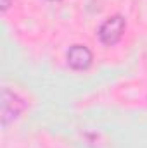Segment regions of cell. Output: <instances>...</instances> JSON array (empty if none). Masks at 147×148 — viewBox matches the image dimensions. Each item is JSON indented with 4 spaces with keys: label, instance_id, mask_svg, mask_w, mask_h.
Segmentation results:
<instances>
[{
    "label": "cell",
    "instance_id": "6da1fadb",
    "mask_svg": "<svg viewBox=\"0 0 147 148\" xmlns=\"http://www.w3.org/2000/svg\"><path fill=\"white\" fill-rule=\"evenodd\" d=\"M125 31H126V21H125L123 16L116 14V16H111L109 19H106L101 24L97 35H99V40H101L102 45L112 47L123 38Z\"/></svg>",
    "mask_w": 147,
    "mask_h": 148
},
{
    "label": "cell",
    "instance_id": "3957f363",
    "mask_svg": "<svg viewBox=\"0 0 147 148\" xmlns=\"http://www.w3.org/2000/svg\"><path fill=\"white\" fill-rule=\"evenodd\" d=\"M66 59H68V66L71 69H74V71H85V69H88L92 66L94 53L85 45H73V47H69V50L66 53Z\"/></svg>",
    "mask_w": 147,
    "mask_h": 148
},
{
    "label": "cell",
    "instance_id": "277c9868",
    "mask_svg": "<svg viewBox=\"0 0 147 148\" xmlns=\"http://www.w3.org/2000/svg\"><path fill=\"white\" fill-rule=\"evenodd\" d=\"M10 2H12V0H2V3H0V5H2V7H0V9H2V12H5V10L10 7Z\"/></svg>",
    "mask_w": 147,
    "mask_h": 148
},
{
    "label": "cell",
    "instance_id": "7a4b0ae2",
    "mask_svg": "<svg viewBox=\"0 0 147 148\" xmlns=\"http://www.w3.org/2000/svg\"><path fill=\"white\" fill-rule=\"evenodd\" d=\"M0 107H2V124L7 126L9 122H12L14 119H17L24 109H26V102L14 91H10L9 88H3L2 90V102H0Z\"/></svg>",
    "mask_w": 147,
    "mask_h": 148
},
{
    "label": "cell",
    "instance_id": "5b68a950",
    "mask_svg": "<svg viewBox=\"0 0 147 148\" xmlns=\"http://www.w3.org/2000/svg\"><path fill=\"white\" fill-rule=\"evenodd\" d=\"M50 2H59V0H50Z\"/></svg>",
    "mask_w": 147,
    "mask_h": 148
}]
</instances>
